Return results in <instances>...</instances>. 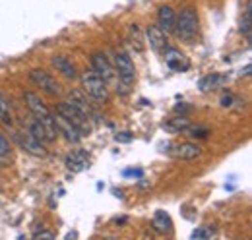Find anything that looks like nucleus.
<instances>
[{
    "instance_id": "obj_27",
    "label": "nucleus",
    "mask_w": 252,
    "mask_h": 240,
    "mask_svg": "<svg viewBox=\"0 0 252 240\" xmlns=\"http://www.w3.org/2000/svg\"><path fill=\"white\" fill-rule=\"evenodd\" d=\"M33 239L39 240V239H57V235L55 233H49V231H39V233H35L33 235Z\"/></svg>"
},
{
    "instance_id": "obj_4",
    "label": "nucleus",
    "mask_w": 252,
    "mask_h": 240,
    "mask_svg": "<svg viewBox=\"0 0 252 240\" xmlns=\"http://www.w3.org/2000/svg\"><path fill=\"white\" fill-rule=\"evenodd\" d=\"M24 99H26V103H28L30 111L35 115V119L39 120V122H43V124H45L47 128H51L53 132H57L55 117H53V113L49 111V107L41 101V97H39V95H35L33 91H26V93H24ZM57 134H59V132H57Z\"/></svg>"
},
{
    "instance_id": "obj_11",
    "label": "nucleus",
    "mask_w": 252,
    "mask_h": 240,
    "mask_svg": "<svg viewBox=\"0 0 252 240\" xmlns=\"http://www.w3.org/2000/svg\"><path fill=\"white\" fill-rule=\"evenodd\" d=\"M53 66L57 68V72H61L64 78H68V80H76L78 78V70H76V66H74V62L70 59H66L64 55H55L53 59Z\"/></svg>"
},
{
    "instance_id": "obj_8",
    "label": "nucleus",
    "mask_w": 252,
    "mask_h": 240,
    "mask_svg": "<svg viewBox=\"0 0 252 240\" xmlns=\"http://www.w3.org/2000/svg\"><path fill=\"white\" fill-rule=\"evenodd\" d=\"M92 68L97 76H101L105 82H113L115 80V68L111 66V62L107 60V57L103 53H94L92 55Z\"/></svg>"
},
{
    "instance_id": "obj_28",
    "label": "nucleus",
    "mask_w": 252,
    "mask_h": 240,
    "mask_svg": "<svg viewBox=\"0 0 252 240\" xmlns=\"http://www.w3.org/2000/svg\"><path fill=\"white\" fill-rule=\"evenodd\" d=\"M113 194H115L117 198H123V192H121V190H113Z\"/></svg>"
},
{
    "instance_id": "obj_12",
    "label": "nucleus",
    "mask_w": 252,
    "mask_h": 240,
    "mask_svg": "<svg viewBox=\"0 0 252 240\" xmlns=\"http://www.w3.org/2000/svg\"><path fill=\"white\" fill-rule=\"evenodd\" d=\"M30 134H32L33 138H37L39 142H43V144H51V142H55L57 140V132H53L51 128H47L43 122H39V120L35 119L32 122V126H30Z\"/></svg>"
},
{
    "instance_id": "obj_15",
    "label": "nucleus",
    "mask_w": 252,
    "mask_h": 240,
    "mask_svg": "<svg viewBox=\"0 0 252 240\" xmlns=\"http://www.w3.org/2000/svg\"><path fill=\"white\" fill-rule=\"evenodd\" d=\"M202 155V148L198 144H192V142H185V144H179L175 146V157L179 159H185V161H192L196 157Z\"/></svg>"
},
{
    "instance_id": "obj_22",
    "label": "nucleus",
    "mask_w": 252,
    "mask_h": 240,
    "mask_svg": "<svg viewBox=\"0 0 252 240\" xmlns=\"http://www.w3.org/2000/svg\"><path fill=\"white\" fill-rule=\"evenodd\" d=\"M185 134H189L190 138H198V140H204V138H208V136L212 134V130H210L208 126H189Z\"/></svg>"
},
{
    "instance_id": "obj_24",
    "label": "nucleus",
    "mask_w": 252,
    "mask_h": 240,
    "mask_svg": "<svg viewBox=\"0 0 252 240\" xmlns=\"http://www.w3.org/2000/svg\"><path fill=\"white\" fill-rule=\"evenodd\" d=\"M214 237V231L210 227H200L192 233V239H212Z\"/></svg>"
},
{
    "instance_id": "obj_1",
    "label": "nucleus",
    "mask_w": 252,
    "mask_h": 240,
    "mask_svg": "<svg viewBox=\"0 0 252 240\" xmlns=\"http://www.w3.org/2000/svg\"><path fill=\"white\" fill-rule=\"evenodd\" d=\"M57 115L63 117L64 120H68V122L82 134V138H86V136L92 134V120H90V117H88L80 107H76L72 101H63V103H59V105H57Z\"/></svg>"
},
{
    "instance_id": "obj_16",
    "label": "nucleus",
    "mask_w": 252,
    "mask_h": 240,
    "mask_svg": "<svg viewBox=\"0 0 252 240\" xmlns=\"http://www.w3.org/2000/svg\"><path fill=\"white\" fill-rule=\"evenodd\" d=\"M163 55H165V62L171 70H187L189 68V64H183V53H179L177 49L167 47Z\"/></svg>"
},
{
    "instance_id": "obj_21",
    "label": "nucleus",
    "mask_w": 252,
    "mask_h": 240,
    "mask_svg": "<svg viewBox=\"0 0 252 240\" xmlns=\"http://www.w3.org/2000/svg\"><path fill=\"white\" fill-rule=\"evenodd\" d=\"M251 24H252V10H251V4H249L247 10H245V16H243V22H241V33L245 35L247 41H251Z\"/></svg>"
},
{
    "instance_id": "obj_25",
    "label": "nucleus",
    "mask_w": 252,
    "mask_h": 240,
    "mask_svg": "<svg viewBox=\"0 0 252 240\" xmlns=\"http://www.w3.org/2000/svg\"><path fill=\"white\" fill-rule=\"evenodd\" d=\"M115 140H117L119 144H130V142L134 140V134H130V132H119V134L115 136Z\"/></svg>"
},
{
    "instance_id": "obj_23",
    "label": "nucleus",
    "mask_w": 252,
    "mask_h": 240,
    "mask_svg": "<svg viewBox=\"0 0 252 240\" xmlns=\"http://www.w3.org/2000/svg\"><path fill=\"white\" fill-rule=\"evenodd\" d=\"M12 157V148L10 142L6 140V136L0 132V161H8Z\"/></svg>"
},
{
    "instance_id": "obj_18",
    "label": "nucleus",
    "mask_w": 252,
    "mask_h": 240,
    "mask_svg": "<svg viewBox=\"0 0 252 240\" xmlns=\"http://www.w3.org/2000/svg\"><path fill=\"white\" fill-rule=\"evenodd\" d=\"M227 82V78L225 76H220V74H208V76H204L202 80H200V91H212L216 90V88H220L221 84H225Z\"/></svg>"
},
{
    "instance_id": "obj_3",
    "label": "nucleus",
    "mask_w": 252,
    "mask_h": 240,
    "mask_svg": "<svg viewBox=\"0 0 252 240\" xmlns=\"http://www.w3.org/2000/svg\"><path fill=\"white\" fill-rule=\"evenodd\" d=\"M82 88L84 93L88 97H92L97 103H107L109 101V88H107V82L97 76L95 72H86L82 76Z\"/></svg>"
},
{
    "instance_id": "obj_5",
    "label": "nucleus",
    "mask_w": 252,
    "mask_h": 240,
    "mask_svg": "<svg viewBox=\"0 0 252 240\" xmlns=\"http://www.w3.org/2000/svg\"><path fill=\"white\" fill-rule=\"evenodd\" d=\"M115 74L119 76V82L125 86H132L136 82V66L134 60L130 59V55L125 51L115 53Z\"/></svg>"
},
{
    "instance_id": "obj_26",
    "label": "nucleus",
    "mask_w": 252,
    "mask_h": 240,
    "mask_svg": "<svg viewBox=\"0 0 252 240\" xmlns=\"http://www.w3.org/2000/svg\"><path fill=\"white\" fill-rule=\"evenodd\" d=\"M123 175H125V177H136V179H142V177H144V171H142V169H126Z\"/></svg>"
},
{
    "instance_id": "obj_19",
    "label": "nucleus",
    "mask_w": 252,
    "mask_h": 240,
    "mask_svg": "<svg viewBox=\"0 0 252 240\" xmlns=\"http://www.w3.org/2000/svg\"><path fill=\"white\" fill-rule=\"evenodd\" d=\"M189 126H190V122L185 119V117L171 119L169 122H165V124H163V128H165L167 132H171V134H185Z\"/></svg>"
},
{
    "instance_id": "obj_20",
    "label": "nucleus",
    "mask_w": 252,
    "mask_h": 240,
    "mask_svg": "<svg viewBox=\"0 0 252 240\" xmlns=\"http://www.w3.org/2000/svg\"><path fill=\"white\" fill-rule=\"evenodd\" d=\"M0 122H4L6 126H12L14 124V117H12V109H10V103L8 99L0 93Z\"/></svg>"
},
{
    "instance_id": "obj_17",
    "label": "nucleus",
    "mask_w": 252,
    "mask_h": 240,
    "mask_svg": "<svg viewBox=\"0 0 252 240\" xmlns=\"http://www.w3.org/2000/svg\"><path fill=\"white\" fill-rule=\"evenodd\" d=\"M152 225H154V229H156L158 233H171V231H173V221H171L169 213H165V211H161V210L156 211Z\"/></svg>"
},
{
    "instance_id": "obj_7",
    "label": "nucleus",
    "mask_w": 252,
    "mask_h": 240,
    "mask_svg": "<svg viewBox=\"0 0 252 240\" xmlns=\"http://www.w3.org/2000/svg\"><path fill=\"white\" fill-rule=\"evenodd\" d=\"M16 142L22 150L30 155H35V157H47V150L43 146V142H39L37 138H33L32 134H24V132H18L16 134Z\"/></svg>"
},
{
    "instance_id": "obj_6",
    "label": "nucleus",
    "mask_w": 252,
    "mask_h": 240,
    "mask_svg": "<svg viewBox=\"0 0 252 240\" xmlns=\"http://www.w3.org/2000/svg\"><path fill=\"white\" fill-rule=\"evenodd\" d=\"M30 80H32L33 84L43 91L45 95H49V97L61 95V84H59L47 70H39V68H37V70H32V72H30Z\"/></svg>"
},
{
    "instance_id": "obj_2",
    "label": "nucleus",
    "mask_w": 252,
    "mask_h": 240,
    "mask_svg": "<svg viewBox=\"0 0 252 240\" xmlns=\"http://www.w3.org/2000/svg\"><path fill=\"white\" fill-rule=\"evenodd\" d=\"M198 30H200V20H198V12L194 8H183L181 14L177 16L175 20V35L185 41V43H192L198 35Z\"/></svg>"
},
{
    "instance_id": "obj_9",
    "label": "nucleus",
    "mask_w": 252,
    "mask_h": 240,
    "mask_svg": "<svg viewBox=\"0 0 252 240\" xmlns=\"http://www.w3.org/2000/svg\"><path fill=\"white\" fill-rule=\"evenodd\" d=\"M146 35H148V43H150V47H152L156 53L163 55L165 49L169 47V45H167V33L161 30L159 26H150L148 31H146Z\"/></svg>"
},
{
    "instance_id": "obj_10",
    "label": "nucleus",
    "mask_w": 252,
    "mask_h": 240,
    "mask_svg": "<svg viewBox=\"0 0 252 240\" xmlns=\"http://www.w3.org/2000/svg\"><path fill=\"white\" fill-rule=\"evenodd\" d=\"M55 126H57V132L64 136V140L66 142H70V144H78L80 140H82V134L68 122V120H64L63 117H55Z\"/></svg>"
},
{
    "instance_id": "obj_14",
    "label": "nucleus",
    "mask_w": 252,
    "mask_h": 240,
    "mask_svg": "<svg viewBox=\"0 0 252 240\" xmlns=\"http://www.w3.org/2000/svg\"><path fill=\"white\" fill-rule=\"evenodd\" d=\"M175 20H177V16H175V10L171 6H161L158 10V26L165 33L175 31Z\"/></svg>"
},
{
    "instance_id": "obj_13",
    "label": "nucleus",
    "mask_w": 252,
    "mask_h": 240,
    "mask_svg": "<svg viewBox=\"0 0 252 240\" xmlns=\"http://www.w3.org/2000/svg\"><path fill=\"white\" fill-rule=\"evenodd\" d=\"M66 167H68V171H72V173H82V171H86L88 167H90V157H88V153L84 150L76 151V153H72V155H68L66 157Z\"/></svg>"
}]
</instances>
